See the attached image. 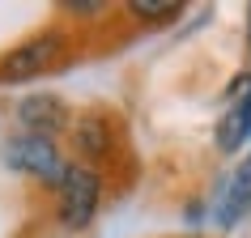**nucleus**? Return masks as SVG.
I'll use <instances>...</instances> for the list:
<instances>
[{
	"instance_id": "3",
	"label": "nucleus",
	"mask_w": 251,
	"mask_h": 238,
	"mask_svg": "<svg viewBox=\"0 0 251 238\" xmlns=\"http://www.w3.org/2000/svg\"><path fill=\"white\" fill-rule=\"evenodd\" d=\"M64 34H55V30H47V34H34L30 43H22L17 51H9L4 60H0V77L9 81H30V77H43L47 68H55V60L64 55Z\"/></svg>"
},
{
	"instance_id": "6",
	"label": "nucleus",
	"mask_w": 251,
	"mask_h": 238,
	"mask_svg": "<svg viewBox=\"0 0 251 238\" xmlns=\"http://www.w3.org/2000/svg\"><path fill=\"white\" fill-rule=\"evenodd\" d=\"M68 141H73V149H77L81 158H90V162L106 158L111 153V119L106 115H81L73 123Z\"/></svg>"
},
{
	"instance_id": "11",
	"label": "nucleus",
	"mask_w": 251,
	"mask_h": 238,
	"mask_svg": "<svg viewBox=\"0 0 251 238\" xmlns=\"http://www.w3.org/2000/svg\"><path fill=\"white\" fill-rule=\"evenodd\" d=\"M243 166H247V170H251V153H247V162H243Z\"/></svg>"
},
{
	"instance_id": "7",
	"label": "nucleus",
	"mask_w": 251,
	"mask_h": 238,
	"mask_svg": "<svg viewBox=\"0 0 251 238\" xmlns=\"http://www.w3.org/2000/svg\"><path fill=\"white\" fill-rule=\"evenodd\" d=\"M213 141H217L222 153H238V149L251 141V90L217 119V136H213Z\"/></svg>"
},
{
	"instance_id": "8",
	"label": "nucleus",
	"mask_w": 251,
	"mask_h": 238,
	"mask_svg": "<svg viewBox=\"0 0 251 238\" xmlns=\"http://www.w3.org/2000/svg\"><path fill=\"white\" fill-rule=\"evenodd\" d=\"M128 13L141 17V22H175V17L183 13V4L179 0H132Z\"/></svg>"
},
{
	"instance_id": "10",
	"label": "nucleus",
	"mask_w": 251,
	"mask_h": 238,
	"mask_svg": "<svg viewBox=\"0 0 251 238\" xmlns=\"http://www.w3.org/2000/svg\"><path fill=\"white\" fill-rule=\"evenodd\" d=\"M247 51H251V4H247Z\"/></svg>"
},
{
	"instance_id": "4",
	"label": "nucleus",
	"mask_w": 251,
	"mask_h": 238,
	"mask_svg": "<svg viewBox=\"0 0 251 238\" xmlns=\"http://www.w3.org/2000/svg\"><path fill=\"white\" fill-rule=\"evenodd\" d=\"M17 123H22V132H34V136H60V132H73V111L60 94H26L22 102H17Z\"/></svg>"
},
{
	"instance_id": "2",
	"label": "nucleus",
	"mask_w": 251,
	"mask_h": 238,
	"mask_svg": "<svg viewBox=\"0 0 251 238\" xmlns=\"http://www.w3.org/2000/svg\"><path fill=\"white\" fill-rule=\"evenodd\" d=\"M4 166L26 174V179H34V183H43V187H60L64 174H68L55 141L51 136H34V132H17L4 145Z\"/></svg>"
},
{
	"instance_id": "5",
	"label": "nucleus",
	"mask_w": 251,
	"mask_h": 238,
	"mask_svg": "<svg viewBox=\"0 0 251 238\" xmlns=\"http://www.w3.org/2000/svg\"><path fill=\"white\" fill-rule=\"evenodd\" d=\"M247 213H251V170L238 166L213 191V221L222 230H234L238 221H247Z\"/></svg>"
},
{
	"instance_id": "1",
	"label": "nucleus",
	"mask_w": 251,
	"mask_h": 238,
	"mask_svg": "<svg viewBox=\"0 0 251 238\" xmlns=\"http://www.w3.org/2000/svg\"><path fill=\"white\" fill-rule=\"evenodd\" d=\"M98 200H102V174L85 162H73L64 183L55 187V217L64 230H85L98 213Z\"/></svg>"
},
{
	"instance_id": "9",
	"label": "nucleus",
	"mask_w": 251,
	"mask_h": 238,
	"mask_svg": "<svg viewBox=\"0 0 251 238\" xmlns=\"http://www.w3.org/2000/svg\"><path fill=\"white\" fill-rule=\"evenodd\" d=\"M200 217H204V204H187V221L200 225Z\"/></svg>"
}]
</instances>
